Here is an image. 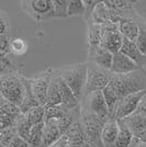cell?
Returning <instances> with one entry per match:
<instances>
[{"instance_id": "cell-1", "label": "cell", "mask_w": 146, "mask_h": 147, "mask_svg": "<svg viewBox=\"0 0 146 147\" xmlns=\"http://www.w3.org/2000/svg\"><path fill=\"white\" fill-rule=\"evenodd\" d=\"M108 86L114 91L119 100L131 93L146 90V70L141 68L125 75H113Z\"/></svg>"}, {"instance_id": "cell-2", "label": "cell", "mask_w": 146, "mask_h": 147, "mask_svg": "<svg viewBox=\"0 0 146 147\" xmlns=\"http://www.w3.org/2000/svg\"><path fill=\"white\" fill-rule=\"evenodd\" d=\"M28 78L17 71L0 76V96L7 101L20 107L26 92Z\"/></svg>"}, {"instance_id": "cell-3", "label": "cell", "mask_w": 146, "mask_h": 147, "mask_svg": "<svg viewBox=\"0 0 146 147\" xmlns=\"http://www.w3.org/2000/svg\"><path fill=\"white\" fill-rule=\"evenodd\" d=\"M56 74L64 80L68 88L72 90L75 98L81 101L84 98L87 78V64H76L56 70Z\"/></svg>"}, {"instance_id": "cell-4", "label": "cell", "mask_w": 146, "mask_h": 147, "mask_svg": "<svg viewBox=\"0 0 146 147\" xmlns=\"http://www.w3.org/2000/svg\"><path fill=\"white\" fill-rule=\"evenodd\" d=\"M108 120L93 114L80 112V122L84 129V136L87 144H89L91 147H103L101 141V132L104 123Z\"/></svg>"}, {"instance_id": "cell-5", "label": "cell", "mask_w": 146, "mask_h": 147, "mask_svg": "<svg viewBox=\"0 0 146 147\" xmlns=\"http://www.w3.org/2000/svg\"><path fill=\"white\" fill-rule=\"evenodd\" d=\"M113 75L114 74H112L110 70L98 67L97 65L92 63H88L84 96L89 94L93 91H102V89L108 86Z\"/></svg>"}, {"instance_id": "cell-6", "label": "cell", "mask_w": 146, "mask_h": 147, "mask_svg": "<svg viewBox=\"0 0 146 147\" xmlns=\"http://www.w3.org/2000/svg\"><path fill=\"white\" fill-rule=\"evenodd\" d=\"M21 7L30 17L39 22L54 18L53 0H28L22 1Z\"/></svg>"}, {"instance_id": "cell-7", "label": "cell", "mask_w": 146, "mask_h": 147, "mask_svg": "<svg viewBox=\"0 0 146 147\" xmlns=\"http://www.w3.org/2000/svg\"><path fill=\"white\" fill-rule=\"evenodd\" d=\"M82 99H84V103L80 112L93 114L104 120L110 119L109 110L104 101L102 91H93L89 94L84 96Z\"/></svg>"}, {"instance_id": "cell-8", "label": "cell", "mask_w": 146, "mask_h": 147, "mask_svg": "<svg viewBox=\"0 0 146 147\" xmlns=\"http://www.w3.org/2000/svg\"><path fill=\"white\" fill-rule=\"evenodd\" d=\"M145 93L146 90H143V91L128 94V96L120 99L116 107L113 119L116 121L118 120H123L128 115H131L132 113H134L137 110V107H139L141 99L143 98V96Z\"/></svg>"}, {"instance_id": "cell-9", "label": "cell", "mask_w": 146, "mask_h": 147, "mask_svg": "<svg viewBox=\"0 0 146 147\" xmlns=\"http://www.w3.org/2000/svg\"><path fill=\"white\" fill-rule=\"evenodd\" d=\"M21 114L22 113L19 107L0 96V132L17 127V123Z\"/></svg>"}, {"instance_id": "cell-10", "label": "cell", "mask_w": 146, "mask_h": 147, "mask_svg": "<svg viewBox=\"0 0 146 147\" xmlns=\"http://www.w3.org/2000/svg\"><path fill=\"white\" fill-rule=\"evenodd\" d=\"M52 75H53V70L51 69L47 71V74H43L40 77L30 79L32 94L35 98L39 105L41 107L47 105V89H49V84Z\"/></svg>"}, {"instance_id": "cell-11", "label": "cell", "mask_w": 146, "mask_h": 147, "mask_svg": "<svg viewBox=\"0 0 146 147\" xmlns=\"http://www.w3.org/2000/svg\"><path fill=\"white\" fill-rule=\"evenodd\" d=\"M141 68L142 67L135 64L132 59H130L128 56L122 54L121 52H118L116 54H113L110 71L114 75H125V74L136 71Z\"/></svg>"}, {"instance_id": "cell-12", "label": "cell", "mask_w": 146, "mask_h": 147, "mask_svg": "<svg viewBox=\"0 0 146 147\" xmlns=\"http://www.w3.org/2000/svg\"><path fill=\"white\" fill-rule=\"evenodd\" d=\"M88 56H89L90 63L97 65L98 67L103 68V69H107V70L111 69L113 54H111L108 51L103 49L101 46H98V47H95V49H89Z\"/></svg>"}, {"instance_id": "cell-13", "label": "cell", "mask_w": 146, "mask_h": 147, "mask_svg": "<svg viewBox=\"0 0 146 147\" xmlns=\"http://www.w3.org/2000/svg\"><path fill=\"white\" fill-rule=\"evenodd\" d=\"M63 137L61 131L58 129L56 120L44 121L43 129V147H51Z\"/></svg>"}, {"instance_id": "cell-14", "label": "cell", "mask_w": 146, "mask_h": 147, "mask_svg": "<svg viewBox=\"0 0 146 147\" xmlns=\"http://www.w3.org/2000/svg\"><path fill=\"white\" fill-rule=\"evenodd\" d=\"M55 76H56V81H57V86H58V91H59V94H61L62 105L69 111L76 109L78 107V104H79V101L75 98L72 90L64 82V80L56 74V71H55Z\"/></svg>"}, {"instance_id": "cell-15", "label": "cell", "mask_w": 146, "mask_h": 147, "mask_svg": "<svg viewBox=\"0 0 146 147\" xmlns=\"http://www.w3.org/2000/svg\"><path fill=\"white\" fill-rule=\"evenodd\" d=\"M122 43H123V37L119 31L107 32V33H102L100 46L111 54H116L118 52H120Z\"/></svg>"}, {"instance_id": "cell-16", "label": "cell", "mask_w": 146, "mask_h": 147, "mask_svg": "<svg viewBox=\"0 0 146 147\" xmlns=\"http://www.w3.org/2000/svg\"><path fill=\"white\" fill-rule=\"evenodd\" d=\"M119 134V125L114 119L110 117L107 122L104 123L102 132H101V141L103 147H113L116 140Z\"/></svg>"}, {"instance_id": "cell-17", "label": "cell", "mask_w": 146, "mask_h": 147, "mask_svg": "<svg viewBox=\"0 0 146 147\" xmlns=\"http://www.w3.org/2000/svg\"><path fill=\"white\" fill-rule=\"evenodd\" d=\"M120 52L125 56H128L130 59H132L140 67L143 68V66L146 64V55L141 53L140 49L136 47L134 42H131L128 40L123 38V43H122Z\"/></svg>"}, {"instance_id": "cell-18", "label": "cell", "mask_w": 146, "mask_h": 147, "mask_svg": "<svg viewBox=\"0 0 146 147\" xmlns=\"http://www.w3.org/2000/svg\"><path fill=\"white\" fill-rule=\"evenodd\" d=\"M122 123L128 129V131L133 134V136L139 135L146 127V117L135 111L131 115L121 120Z\"/></svg>"}, {"instance_id": "cell-19", "label": "cell", "mask_w": 146, "mask_h": 147, "mask_svg": "<svg viewBox=\"0 0 146 147\" xmlns=\"http://www.w3.org/2000/svg\"><path fill=\"white\" fill-rule=\"evenodd\" d=\"M140 31V25L135 20L131 19H121L119 21V32L123 38L134 42L137 37Z\"/></svg>"}, {"instance_id": "cell-20", "label": "cell", "mask_w": 146, "mask_h": 147, "mask_svg": "<svg viewBox=\"0 0 146 147\" xmlns=\"http://www.w3.org/2000/svg\"><path fill=\"white\" fill-rule=\"evenodd\" d=\"M64 137L67 140V143L70 145H81L86 143L85 136H84V129L80 122V119L69 126V129L64 134Z\"/></svg>"}, {"instance_id": "cell-21", "label": "cell", "mask_w": 146, "mask_h": 147, "mask_svg": "<svg viewBox=\"0 0 146 147\" xmlns=\"http://www.w3.org/2000/svg\"><path fill=\"white\" fill-rule=\"evenodd\" d=\"M116 122L119 125V134H118V137H116L113 147H128L132 143V140H133V134L122 123L121 120H118Z\"/></svg>"}, {"instance_id": "cell-22", "label": "cell", "mask_w": 146, "mask_h": 147, "mask_svg": "<svg viewBox=\"0 0 146 147\" xmlns=\"http://www.w3.org/2000/svg\"><path fill=\"white\" fill-rule=\"evenodd\" d=\"M62 104L61 94L58 91V86L56 81V76L53 71V75L51 77L47 89V105H59Z\"/></svg>"}, {"instance_id": "cell-23", "label": "cell", "mask_w": 146, "mask_h": 147, "mask_svg": "<svg viewBox=\"0 0 146 147\" xmlns=\"http://www.w3.org/2000/svg\"><path fill=\"white\" fill-rule=\"evenodd\" d=\"M101 37H102V33H101L100 24L88 23V45H89V49H95V47L100 46Z\"/></svg>"}, {"instance_id": "cell-24", "label": "cell", "mask_w": 146, "mask_h": 147, "mask_svg": "<svg viewBox=\"0 0 146 147\" xmlns=\"http://www.w3.org/2000/svg\"><path fill=\"white\" fill-rule=\"evenodd\" d=\"M68 112H69V110H67L66 108H64L62 104H59V105H46L45 107V117H44V121L59 120L63 117H65Z\"/></svg>"}, {"instance_id": "cell-25", "label": "cell", "mask_w": 146, "mask_h": 147, "mask_svg": "<svg viewBox=\"0 0 146 147\" xmlns=\"http://www.w3.org/2000/svg\"><path fill=\"white\" fill-rule=\"evenodd\" d=\"M24 115L32 126L41 124L44 122V117H45V107H41V105L34 107L28 111Z\"/></svg>"}, {"instance_id": "cell-26", "label": "cell", "mask_w": 146, "mask_h": 147, "mask_svg": "<svg viewBox=\"0 0 146 147\" xmlns=\"http://www.w3.org/2000/svg\"><path fill=\"white\" fill-rule=\"evenodd\" d=\"M31 129H32V125L31 123L28 121V119L24 114H21V117H19L18 123H17V134L23 138L24 141L29 143L31 135Z\"/></svg>"}, {"instance_id": "cell-27", "label": "cell", "mask_w": 146, "mask_h": 147, "mask_svg": "<svg viewBox=\"0 0 146 147\" xmlns=\"http://www.w3.org/2000/svg\"><path fill=\"white\" fill-rule=\"evenodd\" d=\"M85 16V5L82 0H68L67 17Z\"/></svg>"}, {"instance_id": "cell-28", "label": "cell", "mask_w": 146, "mask_h": 147, "mask_svg": "<svg viewBox=\"0 0 146 147\" xmlns=\"http://www.w3.org/2000/svg\"><path fill=\"white\" fill-rule=\"evenodd\" d=\"M68 0H53L54 18H66Z\"/></svg>"}, {"instance_id": "cell-29", "label": "cell", "mask_w": 146, "mask_h": 147, "mask_svg": "<svg viewBox=\"0 0 146 147\" xmlns=\"http://www.w3.org/2000/svg\"><path fill=\"white\" fill-rule=\"evenodd\" d=\"M26 43L23 38H11L10 42V53L14 55H22L26 51Z\"/></svg>"}, {"instance_id": "cell-30", "label": "cell", "mask_w": 146, "mask_h": 147, "mask_svg": "<svg viewBox=\"0 0 146 147\" xmlns=\"http://www.w3.org/2000/svg\"><path fill=\"white\" fill-rule=\"evenodd\" d=\"M134 43L136 45V47L140 49L141 53L146 55V28L140 25V31Z\"/></svg>"}, {"instance_id": "cell-31", "label": "cell", "mask_w": 146, "mask_h": 147, "mask_svg": "<svg viewBox=\"0 0 146 147\" xmlns=\"http://www.w3.org/2000/svg\"><path fill=\"white\" fill-rule=\"evenodd\" d=\"M10 23L7 14L0 9V35H9Z\"/></svg>"}, {"instance_id": "cell-32", "label": "cell", "mask_w": 146, "mask_h": 147, "mask_svg": "<svg viewBox=\"0 0 146 147\" xmlns=\"http://www.w3.org/2000/svg\"><path fill=\"white\" fill-rule=\"evenodd\" d=\"M10 35H0V56H6L10 53Z\"/></svg>"}, {"instance_id": "cell-33", "label": "cell", "mask_w": 146, "mask_h": 147, "mask_svg": "<svg viewBox=\"0 0 146 147\" xmlns=\"http://www.w3.org/2000/svg\"><path fill=\"white\" fill-rule=\"evenodd\" d=\"M100 1H97V0H85L84 1V5H85V18L86 20H88L89 17L91 16V13L93 12L95 8L99 3Z\"/></svg>"}, {"instance_id": "cell-34", "label": "cell", "mask_w": 146, "mask_h": 147, "mask_svg": "<svg viewBox=\"0 0 146 147\" xmlns=\"http://www.w3.org/2000/svg\"><path fill=\"white\" fill-rule=\"evenodd\" d=\"M8 147H31L30 144L26 141H24L23 138H21L18 134L16 135L12 138V141L10 142Z\"/></svg>"}, {"instance_id": "cell-35", "label": "cell", "mask_w": 146, "mask_h": 147, "mask_svg": "<svg viewBox=\"0 0 146 147\" xmlns=\"http://www.w3.org/2000/svg\"><path fill=\"white\" fill-rule=\"evenodd\" d=\"M137 112L143 114L144 117H146V93L143 96V98L141 99L140 103H139V107H137Z\"/></svg>"}, {"instance_id": "cell-36", "label": "cell", "mask_w": 146, "mask_h": 147, "mask_svg": "<svg viewBox=\"0 0 146 147\" xmlns=\"http://www.w3.org/2000/svg\"><path fill=\"white\" fill-rule=\"evenodd\" d=\"M67 144H68V143H67V140L63 136L59 141L57 142V143H55L54 145H52L51 147H67Z\"/></svg>"}, {"instance_id": "cell-37", "label": "cell", "mask_w": 146, "mask_h": 147, "mask_svg": "<svg viewBox=\"0 0 146 147\" xmlns=\"http://www.w3.org/2000/svg\"><path fill=\"white\" fill-rule=\"evenodd\" d=\"M134 137H136L140 143H146V127L141 132L140 134L136 135V136H134Z\"/></svg>"}, {"instance_id": "cell-38", "label": "cell", "mask_w": 146, "mask_h": 147, "mask_svg": "<svg viewBox=\"0 0 146 147\" xmlns=\"http://www.w3.org/2000/svg\"><path fill=\"white\" fill-rule=\"evenodd\" d=\"M135 147H146V143H139Z\"/></svg>"}, {"instance_id": "cell-39", "label": "cell", "mask_w": 146, "mask_h": 147, "mask_svg": "<svg viewBox=\"0 0 146 147\" xmlns=\"http://www.w3.org/2000/svg\"><path fill=\"white\" fill-rule=\"evenodd\" d=\"M0 147H5V146H3V145H1V144H0Z\"/></svg>"}]
</instances>
